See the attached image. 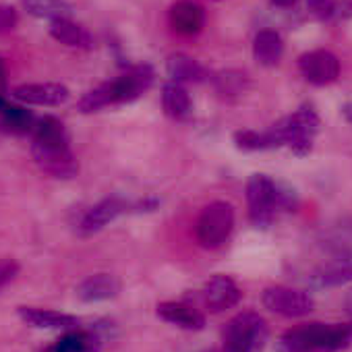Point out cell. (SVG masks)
<instances>
[{
    "label": "cell",
    "instance_id": "83f0119b",
    "mask_svg": "<svg viewBox=\"0 0 352 352\" xmlns=\"http://www.w3.org/2000/svg\"><path fill=\"white\" fill-rule=\"evenodd\" d=\"M19 23V15L13 7L0 5V34H9L17 28Z\"/></svg>",
    "mask_w": 352,
    "mask_h": 352
},
{
    "label": "cell",
    "instance_id": "4dcf8cb0",
    "mask_svg": "<svg viewBox=\"0 0 352 352\" xmlns=\"http://www.w3.org/2000/svg\"><path fill=\"white\" fill-rule=\"evenodd\" d=\"M5 87H7V71H5V63H3V58H0V96H3Z\"/></svg>",
    "mask_w": 352,
    "mask_h": 352
},
{
    "label": "cell",
    "instance_id": "e575fe53",
    "mask_svg": "<svg viewBox=\"0 0 352 352\" xmlns=\"http://www.w3.org/2000/svg\"><path fill=\"white\" fill-rule=\"evenodd\" d=\"M7 108V102H5V98L3 96H0V112H3Z\"/></svg>",
    "mask_w": 352,
    "mask_h": 352
},
{
    "label": "cell",
    "instance_id": "d6a6232c",
    "mask_svg": "<svg viewBox=\"0 0 352 352\" xmlns=\"http://www.w3.org/2000/svg\"><path fill=\"white\" fill-rule=\"evenodd\" d=\"M344 305H346V313L352 317V288H350V292L346 294V302H344Z\"/></svg>",
    "mask_w": 352,
    "mask_h": 352
},
{
    "label": "cell",
    "instance_id": "44dd1931",
    "mask_svg": "<svg viewBox=\"0 0 352 352\" xmlns=\"http://www.w3.org/2000/svg\"><path fill=\"white\" fill-rule=\"evenodd\" d=\"M282 52H284V42L280 38L278 32L274 30H261L257 36H255V42H253V56L259 65L263 67H274L280 63L282 58Z\"/></svg>",
    "mask_w": 352,
    "mask_h": 352
},
{
    "label": "cell",
    "instance_id": "d4e9b609",
    "mask_svg": "<svg viewBox=\"0 0 352 352\" xmlns=\"http://www.w3.org/2000/svg\"><path fill=\"white\" fill-rule=\"evenodd\" d=\"M214 85H216V91L224 98H234V96H241L247 85H249V79L245 73L241 71H222L214 77Z\"/></svg>",
    "mask_w": 352,
    "mask_h": 352
},
{
    "label": "cell",
    "instance_id": "9c48e42d",
    "mask_svg": "<svg viewBox=\"0 0 352 352\" xmlns=\"http://www.w3.org/2000/svg\"><path fill=\"white\" fill-rule=\"evenodd\" d=\"M153 83V71L149 65H139L129 69L124 75L118 79H112V91H114V102L124 104L137 100L141 94H145Z\"/></svg>",
    "mask_w": 352,
    "mask_h": 352
},
{
    "label": "cell",
    "instance_id": "52a82bcc",
    "mask_svg": "<svg viewBox=\"0 0 352 352\" xmlns=\"http://www.w3.org/2000/svg\"><path fill=\"white\" fill-rule=\"evenodd\" d=\"M263 305L284 317H302L307 313L313 311V298L302 292V290H294V288H286V286H272L263 292Z\"/></svg>",
    "mask_w": 352,
    "mask_h": 352
},
{
    "label": "cell",
    "instance_id": "4fadbf2b",
    "mask_svg": "<svg viewBox=\"0 0 352 352\" xmlns=\"http://www.w3.org/2000/svg\"><path fill=\"white\" fill-rule=\"evenodd\" d=\"M315 286H340L352 280V251L336 253L329 261L319 265L311 276Z\"/></svg>",
    "mask_w": 352,
    "mask_h": 352
},
{
    "label": "cell",
    "instance_id": "cb8c5ba5",
    "mask_svg": "<svg viewBox=\"0 0 352 352\" xmlns=\"http://www.w3.org/2000/svg\"><path fill=\"white\" fill-rule=\"evenodd\" d=\"M114 102V91H112V81H106L102 85H98L96 89L87 91L81 100H79V110L83 114H91L98 112L106 106H112Z\"/></svg>",
    "mask_w": 352,
    "mask_h": 352
},
{
    "label": "cell",
    "instance_id": "ba28073f",
    "mask_svg": "<svg viewBox=\"0 0 352 352\" xmlns=\"http://www.w3.org/2000/svg\"><path fill=\"white\" fill-rule=\"evenodd\" d=\"M300 75L313 85H329L340 75V60L329 50H313L298 58Z\"/></svg>",
    "mask_w": 352,
    "mask_h": 352
},
{
    "label": "cell",
    "instance_id": "30bf717a",
    "mask_svg": "<svg viewBox=\"0 0 352 352\" xmlns=\"http://www.w3.org/2000/svg\"><path fill=\"white\" fill-rule=\"evenodd\" d=\"M69 87L60 83H25L13 89V98L32 106H60L69 100Z\"/></svg>",
    "mask_w": 352,
    "mask_h": 352
},
{
    "label": "cell",
    "instance_id": "9a60e30c",
    "mask_svg": "<svg viewBox=\"0 0 352 352\" xmlns=\"http://www.w3.org/2000/svg\"><path fill=\"white\" fill-rule=\"evenodd\" d=\"M19 317L34 327L40 329H75L79 319L67 313H58L52 309H38V307H19Z\"/></svg>",
    "mask_w": 352,
    "mask_h": 352
},
{
    "label": "cell",
    "instance_id": "7c38bea8",
    "mask_svg": "<svg viewBox=\"0 0 352 352\" xmlns=\"http://www.w3.org/2000/svg\"><path fill=\"white\" fill-rule=\"evenodd\" d=\"M168 21L176 34L195 36L206 25V13L197 3H193V0H179V3H174L170 7Z\"/></svg>",
    "mask_w": 352,
    "mask_h": 352
},
{
    "label": "cell",
    "instance_id": "8fae6325",
    "mask_svg": "<svg viewBox=\"0 0 352 352\" xmlns=\"http://www.w3.org/2000/svg\"><path fill=\"white\" fill-rule=\"evenodd\" d=\"M204 302L212 313H222L226 309H232L241 300V288L236 282L228 276H214L204 286Z\"/></svg>",
    "mask_w": 352,
    "mask_h": 352
},
{
    "label": "cell",
    "instance_id": "836d02e7",
    "mask_svg": "<svg viewBox=\"0 0 352 352\" xmlns=\"http://www.w3.org/2000/svg\"><path fill=\"white\" fill-rule=\"evenodd\" d=\"M274 5H278V7H292L296 0H272Z\"/></svg>",
    "mask_w": 352,
    "mask_h": 352
},
{
    "label": "cell",
    "instance_id": "7a4b0ae2",
    "mask_svg": "<svg viewBox=\"0 0 352 352\" xmlns=\"http://www.w3.org/2000/svg\"><path fill=\"white\" fill-rule=\"evenodd\" d=\"M267 342V323L259 313L245 311L224 329V352H261Z\"/></svg>",
    "mask_w": 352,
    "mask_h": 352
},
{
    "label": "cell",
    "instance_id": "ac0fdd59",
    "mask_svg": "<svg viewBox=\"0 0 352 352\" xmlns=\"http://www.w3.org/2000/svg\"><path fill=\"white\" fill-rule=\"evenodd\" d=\"M166 71L174 83H201L210 77L206 67L187 54H172L166 63Z\"/></svg>",
    "mask_w": 352,
    "mask_h": 352
},
{
    "label": "cell",
    "instance_id": "e0dca14e",
    "mask_svg": "<svg viewBox=\"0 0 352 352\" xmlns=\"http://www.w3.org/2000/svg\"><path fill=\"white\" fill-rule=\"evenodd\" d=\"M157 315L164 321L185 327V329H204L206 325V317L195 307L185 305V302H160Z\"/></svg>",
    "mask_w": 352,
    "mask_h": 352
},
{
    "label": "cell",
    "instance_id": "484cf974",
    "mask_svg": "<svg viewBox=\"0 0 352 352\" xmlns=\"http://www.w3.org/2000/svg\"><path fill=\"white\" fill-rule=\"evenodd\" d=\"M3 122L9 131L13 133H28V131H34V114L28 112L25 108H19V106H7L3 110Z\"/></svg>",
    "mask_w": 352,
    "mask_h": 352
},
{
    "label": "cell",
    "instance_id": "603a6c76",
    "mask_svg": "<svg viewBox=\"0 0 352 352\" xmlns=\"http://www.w3.org/2000/svg\"><path fill=\"white\" fill-rule=\"evenodd\" d=\"M23 7L30 15L40 17V19H71L73 7L67 0H23Z\"/></svg>",
    "mask_w": 352,
    "mask_h": 352
},
{
    "label": "cell",
    "instance_id": "f546056e",
    "mask_svg": "<svg viewBox=\"0 0 352 352\" xmlns=\"http://www.w3.org/2000/svg\"><path fill=\"white\" fill-rule=\"evenodd\" d=\"M307 5L319 17H327L333 13V0H307Z\"/></svg>",
    "mask_w": 352,
    "mask_h": 352
},
{
    "label": "cell",
    "instance_id": "1f68e13d",
    "mask_svg": "<svg viewBox=\"0 0 352 352\" xmlns=\"http://www.w3.org/2000/svg\"><path fill=\"white\" fill-rule=\"evenodd\" d=\"M342 114H344V118L352 124V102H348V104L342 108Z\"/></svg>",
    "mask_w": 352,
    "mask_h": 352
},
{
    "label": "cell",
    "instance_id": "d6986e66",
    "mask_svg": "<svg viewBox=\"0 0 352 352\" xmlns=\"http://www.w3.org/2000/svg\"><path fill=\"white\" fill-rule=\"evenodd\" d=\"M162 106L164 112L174 120H185L193 112V102L189 91L181 83H166L162 89Z\"/></svg>",
    "mask_w": 352,
    "mask_h": 352
},
{
    "label": "cell",
    "instance_id": "5bb4252c",
    "mask_svg": "<svg viewBox=\"0 0 352 352\" xmlns=\"http://www.w3.org/2000/svg\"><path fill=\"white\" fill-rule=\"evenodd\" d=\"M126 212V201H122L120 197H108L102 199L100 204H96L91 210H87V214L83 216L79 230L81 234H94L100 232L104 226H108L112 220H116L120 214Z\"/></svg>",
    "mask_w": 352,
    "mask_h": 352
},
{
    "label": "cell",
    "instance_id": "f1b7e54d",
    "mask_svg": "<svg viewBox=\"0 0 352 352\" xmlns=\"http://www.w3.org/2000/svg\"><path fill=\"white\" fill-rule=\"evenodd\" d=\"M17 274H19V265L15 261H11V259L0 261V288H5L9 282H13Z\"/></svg>",
    "mask_w": 352,
    "mask_h": 352
},
{
    "label": "cell",
    "instance_id": "ffe728a7",
    "mask_svg": "<svg viewBox=\"0 0 352 352\" xmlns=\"http://www.w3.org/2000/svg\"><path fill=\"white\" fill-rule=\"evenodd\" d=\"M50 36L69 46V48H91L94 46V40L89 36V32L85 28H81L79 23L71 21V19H58V21H52L50 23Z\"/></svg>",
    "mask_w": 352,
    "mask_h": 352
},
{
    "label": "cell",
    "instance_id": "7402d4cb",
    "mask_svg": "<svg viewBox=\"0 0 352 352\" xmlns=\"http://www.w3.org/2000/svg\"><path fill=\"white\" fill-rule=\"evenodd\" d=\"M102 344V336L94 329H69L54 346V352H96Z\"/></svg>",
    "mask_w": 352,
    "mask_h": 352
},
{
    "label": "cell",
    "instance_id": "d590c367",
    "mask_svg": "<svg viewBox=\"0 0 352 352\" xmlns=\"http://www.w3.org/2000/svg\"><path fill=\"white\" fill-rule=\"evenodd\" d=\"M46 352H54V350H52V348H48V350H46Z\"/></svg>",
    "mask_w": 352,
    "mask_h": 352
},
{
    "label": "cell",
    "instance_id": "4316f807",
    "mask_svg": "<svg viewBox=\"0 0 352 352\" xmlns=\"http://www.w3.org/2000/svg\"><path fill=\"white\" fill-rule=\"evenodd\" d=\"M234 141L241 149H270V147H276V141L272 137L270 131L265 133H257V131H239L234 135Z\"/></svg>",
    "mask_w": 352,
    "mask_h": 352
},
{
    "label": "cell",
    "instance_id": "5b68a950",
    "mask_svg": "<svg viewBox=\"0 0 352 352\" xmlns=\"http://www.w3.org/2000/svg\"><path fill=\"white\" fill-rule=\"evenodd\" d=\"M234 228V210L226 201H214L197 218L195 234L201 247L220 249Z\"/></svg>",
    "mask_w": 352,
    "mask_h": 352
},
{
    "label": "cell",
    "instance_id": "2e32d148",
    "mask_svg": "<svg viewBox=\"0 0 352 352\" xmlns=\"http://www.w3.org/2000/svg\"><path fill=\"white\" fill-rule=\"evenodd\" d=\"M118 292H120V282L112 274H94L77 286V296L85 302L110 300L118 296Z\"/></svg>",
    "mask_w": 352,
    "mask_h": 352
},
{
    "label": "cell",
    "instance_id": "6da1fadb",
    "mask_svg": "<svg viewBox=\"0 0 352 352\" xmlns=\"http://www.w3.org/2000/svg\"><path fill=\"white\" fill-rule=\"evenodd\" d=\"M352 342V323L327 325L305 323L288 329L280 338V352H313V350H340Z\"/></svg>",
    "mask_w": 352,
    "mask_h": 352
},
{
    "label": "cell",
    "instance_id": "277c9868",
    "mask_svg": "<svg viewBox=\"0 0 352 352\" xmlns=\"http://www.w3.org/2000/svg\"><path fill=\"white\" fill-rule=\"evenodd\" d=\"M247 201L253 222L270 224L276 216V210L290 206V193H284L270 176L253 174L247 183Z\"/></svg>",
    "mask_w": 352,
    "mask_h": 352
},
{
    "label": "cell",
    "instance_id": "3957f363",
    "mask_svg": "<svg viewBox=\"0 0 352 352\" xmlns=\"http://www.w3.org/2000/svg\"><path fill=\"white\" fill-rule=\"evenodd\" d=\"M319 131V116L313 110H298L284 120L276 122L270 133L276 141V147L288 145L296 153H309L313 139Z\"/></svg>",
    "mask_w": 352,
    "mask_h": 352
},
{
    "label": "cell",
    "instance_id": "8992f818",
    "mask_svg": "<svg viewBox=\"0 0 352 352\" xmlns=\"http://www.w3.org/2000/svg\"><path fill=\"white\" fill-rule=\"evenodd\" d=\"M32 155L42 172L54 179H73L79 172V162L69 147V139L60 141H36L32 145Z\"/></svg>",
    "mask_w": 352,
    "mask_h": 352
}]
</instances>
